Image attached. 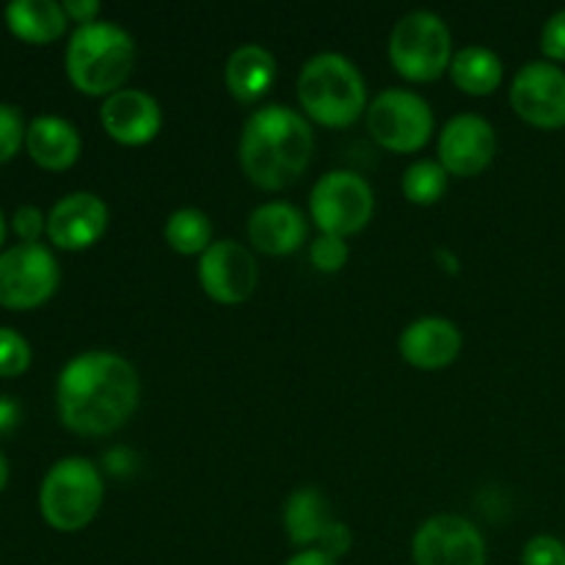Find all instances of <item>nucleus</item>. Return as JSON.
Masks as SVG:
<instances>
[{"mask_svg": "<svg viewBox=\"0 0 565 565\" xmlns=\"http://www.w3.org/2000/svg\"><path fill=\"white\" fill-rule=\"evenodd\" d=\"M141 381L136 367L114 351H86L70 359L55 381V408L77 436L116 434L136 414Z\"/></svg>", "mask_w": 565, "mask_h": 565, "instance_id": "obj_1", "label": "nucleus"}, {"mask_svg": "<svg viewBox=\"0 0 565 565\" xmlns=\"http://www.w3.org/2000/svg\"><path fill=\"white\" fill-rule=\"evenodd\" d=\"M315 136L307 116L287 105H265L246 119L237 160L248 182L263 191L296 185L312 160Z\"/></svg>", "mask_w": 565, "mask_h": 565, "instance_id": "obj_2", "label": "nucleus"}, {"mask_svg": "<svg viewBox=\"0 0 565 565\" xmlns=\"http://www.w3.org/2000/svg\"><path fill=\"white\" fill-rule=\"evenodd\" d=\"M136 64V42L121 25L108 20L77 25L64 53L72 86L86 97H110L121 92Z\"/></svg>", "mask_w": 565, "mask_h": 565, "instance_id": "obj_3", "label": "nucleus"}, {"mask_svg": "<svg viewBox=\"0 0 565 565\" xmlns=\"http://www.w3.org/2000/svg\"><path fill=\"white\" fill-rule=\"evenodd\" d=\"M298 103L307 119L320 127L342 130L367 114V86L351 58L340 53H318L298 72Z\"/></svg>", "mask_w": 565, "mask_h": 565, "instance_id": "obj_4", "label": "nucleus"}, {"mask_svg": "<svg viewBox=\"0 0 565 565\" xmlns=\"http://www.w3.org/2000/svg\"><path fill=\"white\" fill-rule=\"evenodd\" d=\"M105 500V483L97 463L83 456L55 461L39 486V511L58 533L88 527Z\"/></svg>", "mask_w": 565, "mask_h": 565, "instance_id": "obj_5", "label": "nucleus"}, {"mask_svg": "<svg viewBox=\"0 0 565 565\" xmlns=\"http://www.w3.org/2000/svg\"><path fill=\"white\" fill-rule=\"evenodd\" d=\"M452 36L434 11H412L390 33V64L403 81L434 83L452 64Z\"/></svg>", "mask_w": 565, "mask_h": 565, "instance_id": "obj_6", "label": "nucleus"}, {"mask_svg": "<svg viewBox=\"0 0 565 565\" xmlns=\"http://www.w3.org/2000/svg\"><path fill=\"white\" fill-rule=\"evenodd\" d=\"M375 193L362 174L348 169L320 177L309 196V215L320 235L351 237L373 221Z\"/></svg>", "mask_w": 565, "mask_h": 565, "instance_id": "obj_7", "label": "nucleus"}, {"mask_svg": "<svg viewBox=\"0 0 565 565\" xmlns=\"http://www.w3.org/2000/svg\"><path fill=\"white\" fill-rule=\"evenodd\" d=\"M434 110L408 88H384L367 105V130L381 149L414 154L434 136Z\"/></svg>", "mask_w": 565, "mask_h": 565, "instance_id": "obj_8", "label": "nucleus"}, {"mask_svg": "<svg viewBox=\"0 0 565 565\" xmlns=\"http://www.w3.org/2000/svg\"><path fill=\"white\" fill-rule=\"evenodd\" d=\"M58 259L42 243H17L0 252V307L28 312L55 296Z\"/></svg>", "mask_w": 565, "mask_h": 565, "instance_id": "obj_9", "label": "nucleus"}, {"mask_svg": "<svg viewBox=\"0 0 565 565\" xmlns=\"http://www.w3.org/2000/svg\"><path fill=\"white\" fill-rule=\"evenodd\" d=\"M511 108L535 130L565 127V70L552 61H530L511 81Z\"/></svg>", "mask_w": 565, "mask_h": 565, "instance_id": "obj_10", "label": "nucleus"}, {"mask_svg": "<svg viewBox=\"0 0 565 565\" xmlns=\"http://www.w3.org/2000/svg\"><path fill=\"white\" fill-rule=\"evenodd\" d=\"M414 565H486V539L469 519L439 513L412 539Z\"/></svg>", "mask_w": 565, "mask_h": 565, "instance_id": "obj_11", "label": "nucleus"}, {"mask_svg": "<svg viewBox=\"0 0 565 565\" xmlns=\"http://www.w3.org/2000/svg\"><path fill=\"white\" fill-rule=\"evenodd\" d=\"M199 285L204 296L215 303L235 307L248 301L257 290L259 268L254 254L237 241H215L207 252L199 257L196 265Z\"/></svg>", "mask_w": 565, "mask_h": 565, "instance_id": "obj_12", "label": "nucleus"}, {"mask_svg": "<svg viewBox=\"0 0 565 565\" xmlns=\"http://www.w3.org/2000/svg\"><path fill=\"white\" fill-rule=\"evenodd\" d=\"M439 163L450 177H478L497 154V132L478 114H458L439 132Z\"/></svg>", "mask_w": 565, "mask_h": 565, "instance_id": "obj_13", "label": "nucleus"}, {"mask_svg": "<svg viewBox=\"0 0 565 565\" xmlns=\"http://www.w3.org/2000/svg\"><path fill=\"white\" fill-rule=\"evenodd\" d=\"M108 224L110 210L97 193H66L47 213V241L64 252H86L103 241Z\"/></svg>", "mask_w": 565, "mask_h": 565, "instance_id": "obj_14", "label": "nucleus"}, {"mask_svg": "<svg viewBox=\"0 0 565 565\" xmlns=\"http://www.w3.org/2000/svg\"><path fill=\"white\" fill-rule=\"evenodd\" d=\"M99 125L121 147H143L154 141L163 127V114L152 94L141 88H121L103 99Z\"/></svg>", "mask_w": 565, "mask_h": 565, "instance_id": "obj_15", "label": "nucleus"}, {"mask_svg": "<svg viewBox=\"0 0 565 565\" xmlns=\"http://www.w3.org/2000/svg\"><path fill=\"white\" fill-rule=\"evenodd\" d=\"M397 348L412 367L434 373L450 367L461 356L463 334L447 318H419L403 329Z\"/></svg>", "mask_w": 565, "mask_h": 565, "instance_id": "obj_16", "label": "nucleus"}, {"mask_svg": "<svg viewBox=\"0 0 565 565\" xmlns=\"http://www.w3.org/2000/svg\"><path fill=\"white\" fill-rule=\"evenodd\" d=\"M248 241L268 257H287L307 243V218L287 202L259 204L248 215Z\"/></svg>", "mask_w": 565, "mask_h": 565, "instance_id": "obj_17", "label": "nucleus"}, {"mask_svg": "<svg viewBox=\"0 0 565 565\" xmlns=\"http://www.w3.org/2000/svg\"><path fill=\"white\" fill-rule=\"evenodd\" d=\"M25 149L33 163L42 166V169L66 171L81 158L83 141L72 121L61 119V116L42 114L28 121Z\"/></svg>", "mask_w": 565, "mask_h": 565, "instance_id": "obj_18", "label": "nucleus"}, {"mask_svg": "<svg viewBox=\"0 0 565 565\" xmlns=\"http://www.w3.org/2000/svg\"><path fill=\"white\" fill-rule=\"evenodd\" d=\"M281 522H285L287 539L298 550H320L340 519L331 516V505L323 491L312 489V486H303V489L292 491L287 497Z\"/></svg>", "mask_w": 565, "mask_h": 565, "instance_id": "obj_19", "label": "nucleus"}, {"mask_svg": "<svg viewBox=\"0 0 565 565\" xmlns=\"http://www.w3.org/2000/svg\"><path fill=\"white\" fill-rule=\"evenodd\" d=\"M224 81L241 105L259 103L276 83V58L263 44H241L226 61Z\"/></svg>", "mask_w": 565, "mask_h": 565, "instance_id": "obj_20", "label": "nucleus"}, {"mask_svg": "<svg viewBox=\"0 0 565 565\" xmlns=\"http://www.w3.org/2000/svg\"><path fill=\"white\" fill-rule=\"evenodd\" d=\"M6 25L28 44H50L64 36L70 17L55 0H14L3 11Z\"/></svg>", "mask_w": 565, "mask_h": 565, "instance_id": "obj_21", "label": "nucleus"}, {"mask_svg": "<svg viewBox=\"0 0 565 565\" xmlns=\"http://www.w3.org/2000/svg\"><path fill=\"white\" fill-rule=\"evenodd\" d=\"M450 77L456 88H461L469 97H489L502 86L505 66L494 50L483 47V44H469L452 55Z\"/></svg>", "mask_w": 565, "mask_h": 565, "instance_id": "obj_22", "label": "nucleus"}, {"mask_svg": "<svg viewBox=\"0 0 565 565\" xmlns=\"http://www.w3.org/2000/svg\"><path fill=\"white\" fill-rule=\"evenodd\" d=\"M163 237L171 252L182 254V257H202L215 243L213 221L196 207H180L166 218Z\"/></svg>", "mask_w": 565, "mask_h": 565, "instance_id": "obj_23", "label": "nucleus"}, {"mask_svg": "<svg viewBox=\"0 0 565 565\" xmlns=\"http://www.w3.org/2000/svg\"><path fill=\"white\" fill-rule=\"evenodd\" d=\"M447 182L450 174L441 169L439 160H417L403 174V196L417 207H430L445 199Z\"/></svg>", "mask_w": 565, "mask_h": 565, "instance_id": "obj_24", "label": "nucleus"}, {"mask_svg": "<svg viewBox=\"0 0 565 565\" xmlns=\"http://www.w3.org/2000/svg\"><path fill=\"white\" fill-rule=\"evenodd\" d=\"M33 351L20 331L0 326V379H20L31 367Z\"/></svg>", "mask_w": 565, "mask_h": 565, "instance_id": "obj_25", "label": "nucleus"}, {"mask_svg": "<svg viewBox=\"0 0 565 565\" xmlns=\"http://www.w3.org/2000/svg\"><path fill=\"white\" fill-rule=\"evenodd\" d=\"M348 259H351V246H348L345 237L320 235L318 241L309 246V263H312L315 270H320V274H340L348 265Z\"/></svg>", "mask_w": 565, "mask_h": 565, "instance_id": "obj_26", "label": "nucleus"}, {"mask_svg": "<svg viewBox=\"0 0 565 565\" xmlns=\"http://www.w3.org/2000/svg\"><path fill=\"white\" fill-rule=\"evenodd\" d=\"M28 125L17 105L0 103V163H9L25 147Z\"/></svg>", "mask_w": 565, "mask_h": 565, "instance_id": "obj_27", "label": "nucleus"}, {"mask_svg": "<svg viewBox=\"0 0 565 565\" xmlns=\"http://www.w3.org/2000/svg\"><path fill=\"white\" fill-rule=\"evenodd\" d=\"M522 565H565V544L555 535H533L522 550Z\"/></svg>", "mask_w": 565, "mask_h": 565, "instance_id": "obj_28", "label": "nucleus"}, {"mask_svg": "<svg viewBox=\"0 0 565 565\" xmlns=\"http://www.w3.org/2000/svg\"><path fill=\"white\" fill-rule=\"evenodd\" d=\"M11 230L20 243H39L42 235H47V215L36 204H20L11 215Z\"/></svg>", "mask_w": 565, "mask_h": 565, "instance_id": "obj_29", "label": "nucleus"}, {"mask_svg": "<svg viewBox=\"0 0 565 565\" xmlns=\"http://www.w3.org/2000/svg\"><path fill=\"white\" fill-rule=\"evenodd\" d=\"M541 53L552 64H565V9L555 11L541 31Z\"/></svg>", "mask_w": 565, "mask_h": 565, "instance_id": "obj_30", "label": "nucleus"}, {"mask_svg": "<svg viewBox=\"0 0 565 565\" xmlns=\"http://www.w3.org/2000/svg\"><path fill=\"white\" fill-rule=\"evenodd\" d=\"M64 14L70 17L72 22H77V25H88V22H97L99 11H103V6L97 3V0H64Z\"/></svg>", "mask_w": 565, "mask_h": 565, "instance_id": "obj_31", "label": "nucleus"}, {"mask_svg": "<svg viewBox=\"0 0 565 565\" xmlns=\"http://www.w3.org/2000/svg\"><path fill=\"white\" fill-rule=\"evenodd\" d=\"M285 565H340V563L320 550H301L296 552V555H292Z\"/></svg>", "mask_w": 565, "mask_h": 565, "instance_id": "obj_32", "label": "nucleus"}, {"mask_svg": "<svg viewBox=\"0 0 565 565\" xmlns=\"http://www.w3.org/2000/svg\"><path fill=\"white\" fill-rule=\"evenodd\" d=\"M17 423H20V406L11 397L0 395V434L14 428Z\"/></svg>", "mask_w": 565, "mask_h": 565, "instance_id": "obj_33", "label": "nucleus"}, {"mask_svg": "<svg viewBox=\"0 0 565 565\" xmlns=\"http://www.w3.org/2000/svg\"><path fill=\"white\" fill-rule=\"evenodd\" d=\"M436 263H439L441 270H447L450 276L461 274V259H458L450 248H436Z\"/></svg>", "mask_w": 565, "mask_h": 565, "instance_id": "obj_34", "label": "nucleus"}, {"mask_svg": "<svg viewBox=\"0 0 565 565\" xmlns=\"http://www.w3.org/2000/svg\"><path fill=\"white\" fill-rule=\"evenodd\" d=\"M6 483H9V461H6V456L0 452V491L6 489Z\"/></svg>", "mask_w": 565, "mask_h": 565, "instance_id": "obj_35", "label": "nucleus"}, {"mask_svg": "<svg viewBox=\"0 0 565 565\" xmlns=\"http://www.w3.org/2000/svg\"><path fill=\"white\" fill-rule=\"evenodd\" d=\"M6 243V218H3V210H0V248Z\"/></svg>", "mask_w": 565, "mask_h": 565, "instance_id": "obj_36", "label": "nucleus"}]
</instances>
